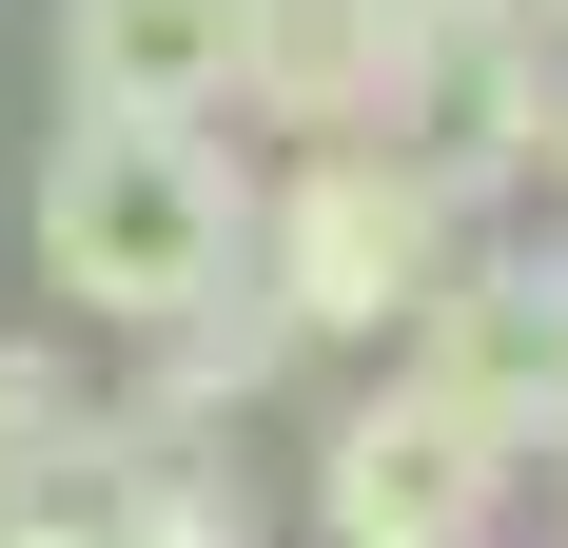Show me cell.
<instances>
[{"instance_id": "3", "label": "cell", "mask_w": 568, "mask_h": 548, "mask_svg": "<svg viewBox=\"0 0 568 548\" xmlns=\"http://www.w3.org/2000/svg\"><path fill=\"white\" fill-rule=\"evenodd\" d=\"M510 490H529V432L510 412H470L393 353L373 392L314 412V548H510Z\"/></svg>"}, {"instance_id": "7", "label": "cell", "mask_w": 568, "mask_h": 548, "mask_svg": "<svg viewBox=\"0 0 568 548\" xmlns=\"http://www.w3.org/2000/svg\"><path fill=\"white\" fill-rule=\"evenodd\" d=\"M294 373H314V333H294L275 294L235 274V294H196L176 333H138V373H118V412H158V432H255V412H275Z\"/></svg>"}, {"instance_id": "2", "label": "cell", "mask_w": 568, "mask_h": 548, "mask_svg": "<svg viewBox=\"0 0 568 548\" xmlns=\"http://www.w3.org/2000/svg\"><path fill=\"white\" fill-rule=\"evenodd\" d=\"M470 235H490V216H470L452 176L412 158V138H373V118H353V138H294V158L255 176V255H235V274H255L314 353H393Z\"/></svg>"}, {"instance_id": "11", "label": "cell", "mask_w": 568, "mask_h": 548, "mask_svg": "<svg viewBox=\"0 0 568 548\" xmlns=\"http://www.w3.org/2000/svg\"><path fill=\"white\" fill-rule=\"evenodd\" d=\"M529 470H549V490H568V432H549V450H529Z\"/></svg>"}, {"instance_id": "10", "label": "cell", "mask_w": 568, "mask_h": 548, "mask_svg": "<svg viewBox=\"0 0 568 548\" xmlns=\"http://www.w3.org/2000/svg\"><path fill=\"white\" fill-rule=\"evenodd\" d=\"M529 196H568V59H549V118H529Z\"/></svg>"}, {"instance_id": "9", "label": "cell", "mask_w": 568, "mask_h": 548, "mask_svg": "<svg viewBox=\"0 0 568 548\" xmlns=\"http://www.w3.org/2000/svg\"><path fill=\"white\" fill-rule=\"evenodd\" d=\"M59 450H79V353L59 333H0V490H40Z\"/></svg>"}, {"instance_id": "1", "label": "cell", "mask_w": 568, "mask_h": 548, "mask_svg": "<svg viewBox=\"0 0 568 548\" xmlns=\"http://www.w3.org/2000/svg\"><path fill=\"white\" fill-rule=\"evenodd\" d=\"M20 255L79 333H176L196 294H235L255 255V158L216 118H59L40 138V196H20Z\"/></svg>"}, {"instance_id": "6", "label": "cell", "mask_w": 568, "mask_h": 548, "mask_svg": "<svg viewBox=\"0 0 568 548\" xmlns=\"http://www.w3.org/2000/svg\"><path fill=\"white\" fill-rule=\"evenodd\" d=\"M255 0H59V118H235Z\"/></svg>"}, {"instance_id": "8", "label": "cell", "mask_w": 568, "mask_h": 548, "mask_svg": "<svg viewBox=\"0 0 568 548\" xmlns=\"http://www.w3.org/2000/svg\"><path fill=\"white\" fill-rule=\"evenodd\" d=\"M393 40H412V0H255V79H235V118L353 138V118L393 99Z\"/></svg>"}, {"instance_id": "5", "label": "cell", "mask_w": 568, "mask_h": 548, "mask_svg": "<svg viewBox=\"0 0 568 548\" xmlns=\"http://www.w3.org/2000/svg\"><path fill=\"white\" fill-rule=\"evenodd\" d=\"M393 353H412L432 392H470V412H510V432L549 450V432H568V255H490V235H470Z\"/></svg>"}, {"instance_id": "4", "label": "cell", "mask_w": 568, "mask_h": 548, "mask_svg": "<svg viewBox=\"0 0 568 548\" xmlns=\"http://www.w3.org/2000/svg\"><path fill=\"white\" fill-rule=\"evenodd\" d=\"M59 490H79V529H99V548H275L255 450H235V432H158V412H118V392H79Z\"/></svg>"}]
</instances>
